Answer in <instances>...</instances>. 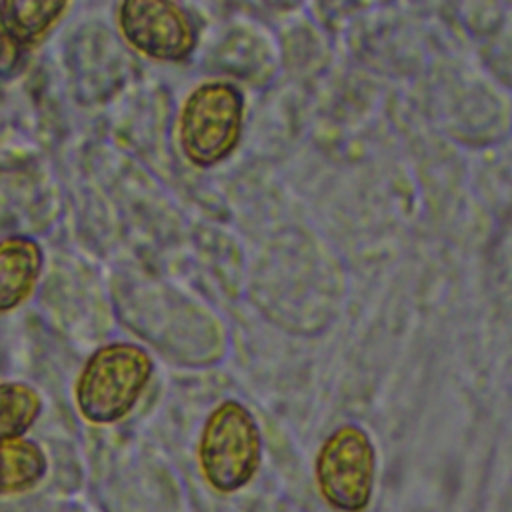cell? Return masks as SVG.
<instances>
[{
    "mask_svg": "<svg viewBox=\"0 0 512 512\" xmlns=\"http://www.w3.org/2000/svg\"><path fill=\"white\" fill-rule=\"evenodd\" d=\"M154 374L152 356L138 344L112 342L86 360L76 382V404L96 424L124 418Z\"/></svg>",
    "mask_w": 512,
    "mask_h": 512,
    "instance_id": "cell-1",
    "label": "cell"
},
{
    "mask_svg": "<svg viewBox=\"0 0 512 512\" xmlns=\"http://www.w3.org/2000/svg\"><path fill=\"white\" fill-rule=\"evenodd\" d=\"M244 96L226 80L196 86L180 108L178 140L184 156L200 168L224 162L240 144Z\"/></svg>",
    "mask_w": 512,
    "mask_h": 512,
    "instance_id": "cell-2",
    "label": "cell"
},
{
    "mask_svg": "<svg viewBox=\"0 0 512 512\" xmlns=\"http://www.w3.org/2000/svg\"><path fill=\"white\" fill-rule=\"evenodd\" d=\"M262 438L252 412L238 400L220 402L204 422L198 462L208 484L234 492L248 484L260 464Z\"/></svg>",
    "mask_w": 512,
    "mask_h": 512,
    "instance_id": "cell-3",
    "label": "cell"
},
{
    "mask_svg": "<svg viewBox=\"0 0 512 512\" xmlns=\"http://www.w3.org/2000/svg\"><path fill=\"white\" fill-rule=\"evenodd\" d=\"M376 474V452L368 432L342 424L322 442L316 456V482L324 500L340 512L368 506Z\"/></svg>",
    "mask_w": 512,
    "mask_h": 512,
    "instance_id": "cell-4",
    "label": "cell"
},
{
    "mask_svg": "<svg viewBox=\"0 0 512 512\" xmlns=\"http://www.w3.org/2000/svg\"><path fill=\"white\" fill-rule=\"evenodd\" d=\"M124 40L140 54L162 62H184L198 44L192 16L168 0H126L118 6Z\"/></svg>",
    "mask_w": 512,
    "mask_h": 512,
    "instance_id": "cell-5",
    "label": "cell"
},
{
    "mask_svg": "<svg viewBox=\"0 0 512 512\" xmlns=\"http://www.w3.org/2000/svg\"><path fill=\"white\" fill-rule=\"evenodd\" d=\"M42 270V250L36 240L14 236L0 240V312L24 302Z\"/></svg>",
    "mask_w": 512,
    "mask_h": 512,
    "instance_id": "cell-6",
    "label": "cell"
},
{
    "mask_svg": "<svg viewBox=\"0 0 512 512\" xmlns=\"http://www.w3.org/2000/svg\"><path fill=\"white\" fill-rule=\"evenodd\" d=\"M68 4L64 2H2L0 4V22L6 32L20 44L36 42L46 30L60 18Z\"/></svg>",
    "mask_w": 512,
    "mask_h": 512,
    "instance_id": "cell-7",
    "label": "cell"
},
{
    "mask_svg": "<svg viewBox=\"0 0 512 512\" xmlns=\"http://www.w3.org/2000/svg\"><path fill=\"white\" fill-rule=\"evenodd\" d=\"M40 412L38 394L24 384H0V438L22 434Z\"/></svg>",
    "mask_w": 512,
    "mask_h": 512,
    "instance_id": "cell-8",
    "label": "cell"
},
{
    "mask_svg": "<svg viewBox=\"0 0 512 512\" xmlns=\"http://www.w3.org/2000/svg\"><path fill=\"white\" fill-rule=\"evenodd\" d=\"M24 46H20L0 22V76L12 74L22 60Z\"/></svg>",
    "mask_w": 512,
    "mask_h": 512,
    "instance_id": "cell-9",
    "label": "cell"
}]
</instances>
